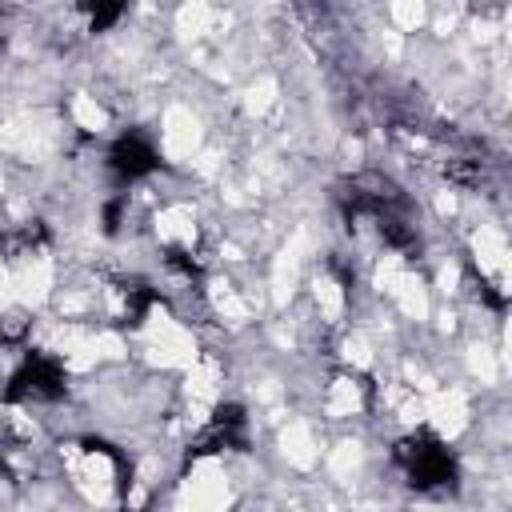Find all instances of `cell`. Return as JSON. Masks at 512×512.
<instances>
[{"instance_id":"cell-1","label":"cell","mask_w":512,"mask_h":512,"mask_svg":"<svg viewBox=\"0 0 512 512\" xmlns=\"http://www.w3.org/2000/svg\"><path fill=\"white\" fill-rule=\"evenodd\" d=\"M392 456L404 468V476L412 480V488H420V492H448L456 484V460H452L448 444L436 440L432 432H412V436L396 440Z\"/></svg>"},{"instance_id":"cell-2","label":"cell","mask_w":512,"mask_h":512,"mask_svg":"<svg viewBox=\"0 0 512 512\" xmlns=\"http://www.w3.org/2000/svg\"><path fill=\"white\" fill-rule=\"evenodd\" d=\"M64 396V368L60 360L44 356V352H28V360L16 368L4 400H32V404H48Z\"/></svg>"},{"instance_id":"cell-3","label":"cell","mask_w":512,"mask_h":512,"mask_svg":"<svg viewBox=\"0 0 512 512\" xmlns=\"http://www.w3.org/2000/svg\"><path fill=\"white\" fill-rule=\"evenodd\" d=\"M156 164H160L156 148H152L144 136H136V132L120 136V140L108 148V168H112V176H116V180H124V184H128V180L148 176Z\"/></svg>"},{"instance_id":"cell-4","label":"cell","mask_w":512,"mask_h":512,"mask_svg":"<svg viewBox=\"0 0 512 512\" xmlns=\"http://www.w3.org/2000/svg\"><path fill=\"white\" fill-rule=\"evenodd\" d=\"M84 16H88L92 32H100V28H108V24L120 20V8L116 4H84Z\"/></svg>"}]
</instances>
